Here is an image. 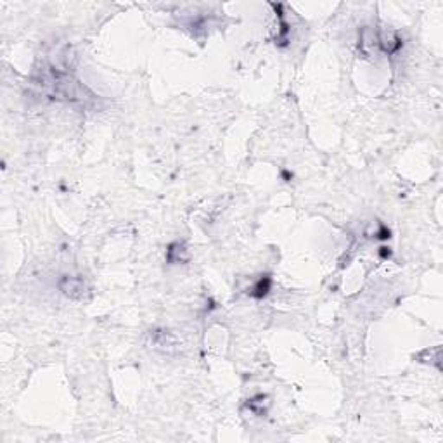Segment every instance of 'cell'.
<instances>
[{"label": "cell", "mask_w": 443, "mask_h": 443, "mask_svg": "<svg viewBox=\"0 0 443 443\" xmlns=\"http://www.w3.org/2000/svg\"><path fill=\"white\" fill-rule=\"evenodd\" d=\"M61 289H63L68 296H76L75 293L83 291V282H82V279H76V277H64L63 282H61Z\"/></svg>", "instance_id": "obj_1"}]
</instances>
